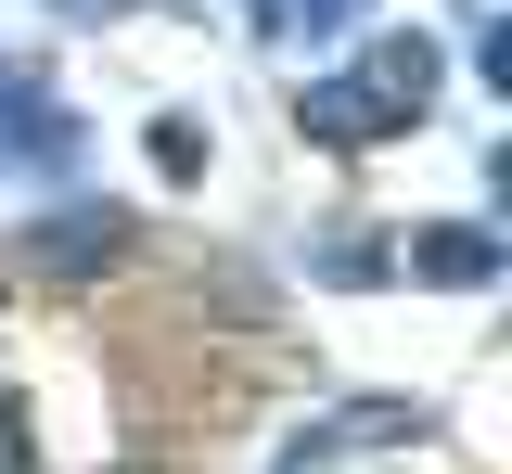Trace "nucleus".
I'll return each mask as SVG.
<instances>
[{
  "label": "nucleus",
  "mask_w": 512,
  "mask_h": 474,
  "mask_svg": "<svg viewBox=\"0 0 512 474\" xmlns=\"http://www.w3.org/2000/svg\"><path fill=\"white\" fill-rule=\"evenodd\" d=\"M423 423H436L423 398H346V410H320V423H295L269 449V474H333V462H359V449H410Z\"/></svg>",
  "instance_id": "f257e3e1"
},
{
  "label": "nucleus",
  "mask_w": 512,
  "mask_h": 474,
  "mask_svg": "<svg viewBox=\"0 0 512 474\" xmlns=\"http://www.w3.org/2000/svg\"><path fill=\"white\" fill-rule=\"evenodd\" d=\"M116 257H128L116 205H52V218H26V270H52V282H90V270H116Z\"/></svg>",
  "instance_id": "f03ea898"
},
{
  "label": "nucleus",
  "mask_w": 512,
  "mask_h": 474,
  "mask_svg": "<svg viewBox=\"0 0 512 474\" xmlns=\"http://www.w3.org/2000/svg\"><path fill=\"white\" fill-rule=\"evenodd\" d=\"M410 282H436V295H487V282H500V231H487V218H436V231H410Z\"/></svg>",
  "instance_id": "7ed1b4c3"
},
{
  "label": "nucleus",
  "mask_w": 512,
  "mask_h": 474,
  "mask_svg": "<svg viewBox=\"0 0 512 474\" xmlns=\"http://www.w3.org/2000/svg\"><path fill=\"white\" fill-rule=\"evenodd\" d=\"M346 77L372 90V103L397 116V129H423V103H436V77H448V65H436V39H372V52H359Z\"/></svg>",
  "instance_id": "20e7f679"
},
{
  "label": "nucleus",
  "mask_w": 512,
  "mask_h": 474,
  "mask_svg": "<svg viewBox=\"0 0 512 474\" xmlns=\"http://www.w3.org/2000/svg\"><path fill=\"white\" fill-rule=\"evenodd\" d=\"M0 154H13V167H64V154H77V116L39 103V90H0Z\"/></svg>",
  "instance_id": "39448f33"
},
{
  "label": "nucleus",
  "mask_w": 512,
  "mask_h": 474,
  "mask_svg": "<svg viewBox=\"0 0 512 474\" xmlns=\"http://www.w3.org/2000/svg\"><path fill=\"white\" fill-rule=\"evenodd\" d=\"M295 116H308L320 141H397V116H384L372 90H359V77H320L308 103H295Z\"/></svg>",
  "instance_id": "423d86ee"
},
{
  "label": "nucleus",
  "mask_w": 512,
  "mask_h": 474,
  "mask_svg": "<svg viewBox=\"0 0 512 474\" xmlns=\"http://www.w3.org/2000/svg\"><path fill=\"white\" fill-rule=\"evenodd\" d=\"M154 167L192 180V167H205V129H192V116H154Z\"/></svg>",
  "instance_id": "0eeeda50"
},
{
  "label": "nucleus",
  "mask_w": 512,
  "mask_h": 474,
  "mask_svg": "<svg viewBox=\"0 0 512 474\" xmlns=\"http://www.w3.org/2000/svg\"><path fill=\"white\" fill-rule=\"evenodd\" d=\"M0 474H39V436H26V398L0 385Z\"/></svg>",
  "instance_id": "6e6552de"
},
{
  "label": "nucleus",
  "mask_w": 512,
  "mask_h": 474,
  "mask_svg": "<svg viewBox=\"0 0 512 474\" xmlns=\"http://www.w3.org/2000/svg\"><path fill=\"white\" fill-rule=\"evenodd\" d=\"M52 13H77V26H90V13H128V0H52Z\"/></svg>",
  "instance_id": "1a4fd4ad"
},
{
  "label": "nucleus",
  "mask_w": 512,
  "mask_h": 474,
  "mask_svg": "<svg viewBox=\"0 0 512 474\" xmlns=\"http://www.w3.org/2000/svg\"><path fill=\"white\" fill-rule=\"evenodd\" d=\"M116 474H154V462H116Z\"/></svg>",
  "instance_id": "9d476101"
}]
</instances>
